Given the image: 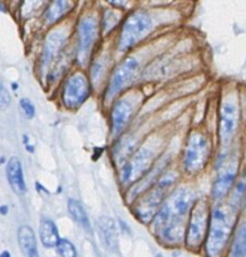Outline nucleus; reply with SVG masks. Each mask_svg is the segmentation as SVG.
<instances>
[{"instance_id": "nucleus-3", "label": "nucleus", "mask_w": 246, "mask_h": 257, "mask_svg": "<svg viewBox=\"0 0 246 257\" xmlns=\"http://www.w3.org/2000/svg\"><path fill=\"white\" fill-rule=\"evenodd\" d=\"M176 178H177L176 173L173 172H168L161 176L157 185L155 187L152 186V188L143 196L142 200L136 206L135 213L138 220H141L142 222H150L155 217L156 212L165 200L166 193L170 190L171 186L176 182Z\"/></svg>"}, {"instance_id": "nucleus-14", "label": "nucleus", "mask_w": 246, "mask_h": 257, "mask_svg": "<svg viewBox=\"0 0 246 257\" xmlns=\"http://www.w3.org/2000/svg\"><path fill=\"white\" fill-rule=\"evenodd\" d=\"M7 177L10 183V187L13 188L18 195H24L27 192V186H25L24 175H23L22 163L17 157L10 158L7 165Z\"/></svg>"}, {"instance_id": "nucleus-23", "label": "nucleus", "mask_w": 246, "mask_h": 257, "mask_svg": "<svg viewBox=\"0 0 246 257\" xmlns=\"http://www.w3.org/2000/svg\"><path fill=\"white\" fill-rule=\"evenodd\" d=\"M118 20H119V17H118L117 13H114L113 10H107L104 18H103V30H104V33L112 30L118 24Z\"/></svg>"}, {"instance_id": "nucleus-18", "label": "nucleus", "mask_w": 246, "mask_h": 257, "mask_svg": "<svg viewBox=\"0 0 246 257\" xmlns=\"http://www.w3.org/2000/svg\"><path fill=\"white\" fill-rule=\"evenodd\" d=\"M40 240L42 243L48 248H53L57 246L58 241H59V235H58V230L55 227L54 222L50 220H42L40 222Z\"/></svg>"}, {"instance_id": "nucleus-28", "label": "nucleus", "mask_w": 246, "mask_h": 257, "mask_svg": "<svg viewBox=\"0 0 246 257\" xmlns=\"http://www.w3.org/2000/svg\"><path fill=\"white\" fill-rule=\"evenodd\" d=\"M4 7H3V4H2V3H0V12H4Z\"/></svg>"}, {"instance_id": "nucleus-22", "label": "nucleus", "mask_w": 246, "mask_h": 257, "mask_svg": "<svg viewBox=\"0 0 246 257\" xmlns=\"http://www.w3.org/2000/svg\"><path fill=\"white\" fill-rule=\"evenodd\" d=\"M55 248H57L58 255H60V256L74 257L75 255H77L74 245H73L72 242H69L68 240H65V238H59V241H58Z\"/></svg>"}, {"instance_id": "nucleus-15", "label": "nucleus", "mask_w": 246, "mask_h": 257, "mask_svg": "<svg viewBox=\"0 0 246 257\" xmlns=\"http://www.w3.org/2000/svg\"><path fill=\"white\" fill-rule=\"evenodd\" d=\"M98 231H99V236L104 247L109 251L117 250L118 232L114 221L109 217H102L98 221Z\"/></svg>"}, {"instance_id": "nucleus-9", "label": "nucleus", "mask_w": 246, "mask_h": 257, "mask_svg": "<svg viewBox=\"0 0 246 257\" xmlns=\"http://www.w3.org/2000/svg\"><path fill=\"white\" fill-rule=\"evenodd\" d=\"M89 92L90 88L87 78L77 73L65 82L64 89H63V102L65 107L70 109L78 108L87 100V98L89 97Z\"/></svg>"}, {"instance_id": "nucleus-7", "label": "nucleus", "mask_w": 246, "mask_h": 257, "mask_svg": "<svg viewBox=\"0 0 246 257\" xmlns=\"http://www.w3.org/2000/svg\"><path fill=\"white\" fill-rule=\"evenodd\" d=\"M207 217L208 211L205 201L200 200L193 203L187 236H186V242L190 248H197L202 242L207 227Z\"/></svg>"}, {"instance_id": "nucleus-16", "label": "nucleus", "mask_w": 246, "mask_h": 257, "mask_svg": "<svg viewBox=\"0 0 246 257\" xmlns=\"http://www.w3.org/2000/svg\"><path fill=\"white\" fill-rule=\"evenodd\" d=\"M65 39H67V37H65V33L63 30H55V32L50 33L48 35L44 49H43V62H44V64H49L57 57V54L64 45Z\"/></svg>"}, {"instance_id": "nucleus-10", "label": "nucleus", "mask_w": 246, "mask_h": 257, "mask_svg": "<svg viewBox=\"0 0 246 257\" xmlns=\"http://www.w3.org/2000/svg\"><path fill=\"white\" fill-rule=\"evenodd\" d=\"M98 35V23L94 17H85L78 27V60L80 64L88 62L92 47Z\"/></svg>"}, {"instance_id": "nucleus-27", "label": "nucleus", "mask_w": 246, "mask_h": 257, "mask_svg": "<svg viewBox=\"0 0 246 257\" xmlns=\"http://www.w3.org/2000/svg\"><path fill=\"white\" fill-rule=\"evenodd\" d=\"M0 213H2V215H7L8 213L7 206H2V207H0Z\"/></svg>"}, {"instance_id": "nucleus-24", "label": "nucleus", "mask_w": 246, "mask_h": 257, "mask_svg": "<svg viewBox=\"0 0 246 257\" xmlns=\"http://www.w3.org/2000/svg\"><path fill=\"white\" fill-rule=\"evenodd\" d=\"M20 107H22V110L24 112V114L27 115V118H29L30 119V118L34 117L35 108L29 99H27V98H23V99L20 100Z\"/></svg>"}, {"instance_id": "nucleus-6", "label": "nucleus", "mask_w": 246, "mask_h": 257, "mask_svg": "<svg viewBox=\"0 0 246 257\" xmlns=\"http://www.w3.org/2000/svg\"><path fill=\"white\" fill-rule=\"evenodd\" d=\"M155 156V147L146 146L138 150L132 158L123 166L122 173H120V181L122 183H130L142 178L143 175L150 168V165L153 161Z\"/></svg>"}, {"instance_id": "nucleus-1", "label": "nucleus", "mask_w": 246, "mask_h": 257, "mask_svg": "<svg viewBox=\"0 0 246 257\" xmlns=\"http://www.w3.org/2000/svg\"><path fill=\"white\" fill-rule=\"evenodd\" d=\"M193 193L188 188L176 190L153 217V230L167 243L175 245L183 240V225L193 206Z\"/></svg>"}, {"instance_id": "nucleus-11", "label": "nucleus", "mask_w": 246, "mask_h": 257, "mask_svg": "<svg viewBox=\"0 0 246 257\" xmlns=\"http://www.w3.org/2000/svg\"><path fill=\"white\" fill-rule=\"evenodd\" d=\"M236 170H237V163L235 158L222 161V163L218 166L217 177L212 188V196L215 200H222L227 195L235 181Z\"/></svg>"}, {"instance_id": "nucleus-29", "label": "nucleus", "mask_w": 246, "mask_h": 257, "mask_svg": "<svg viewBox=\"0 0 246 257\" xmlns=\"http://www.w3.org/2000/svg\"><path fill=\"white\" fill-rule=\"evenodd\" d=\"M2 256H9V252H4V253H2Z\"/></svg>"}, {"instance_id": "nucleus-4", "label": "nucleus", "mask_w": 246, "mask_h": 257, "mask_svg": "<svg viewBox=\"0 0 246 257\" xmlns=\"http://www.w3.org/2000/svg\"><path fill=\"white\" fill-rule=\"evenodd\" d=\"M152 30V20L150 15L143 10H138L131 14L125 22L120 32L118 48L120 52L131 49L138 42L145 39Z\"/></svg>"}, {"instance_id": "nucleus-2", "label": "nucleus", "mask_w": 246, "mask_h": 257, "mask_svg": "<svg viewBox=\"0 0 246 257\" xmlns=\"http://www.w3.org/2000/svg\"><path fill=\"white\" fill-rule=\"evenodd\" d=\"M233 225L232 211L225 206H216L212 211L210 222V232L207 238V253L217 256L222 252L230 237Z\"/></svg>"}, {"instance_id": "nucleus-8", "label": "nucleus", "mask_w": 246, "mask_h": 257, "mask_svg": "<svg viewBox=\"0 0 246 257\" xmlns=\"http://www.w3.org/2000/svg\"><path fill=\"white\" fill-rule=\"evenodd\" d=\"M138 68L140 65L136 58H127L125 62H122L115 68L108 84L107 93H105L107 99L117 95L120 90L127 88L135 80V78L137 77Z\"/></svg>"}, {"instance_id": "nucleus-19", "label": "nucleus", "mask_w": 246, "mask_h": 257, "mask_svg": "<svg viewBox=\"0 0 246 257\" xmlns=\"http://www.w3.org/2000/svg\"><path fill=\"white\" fill-rule=\"evenodd\" d=\"M72 8V2L70 0H53L52 4L48 8L45 13V20L48 23H55L59 20L63 15L67 14Z\"/></svg>"}, {"instance_id": "nucleus-30", "label": "nucleus", "mask_w": 246, "mask_h": 257, "mask_svg": "<svg viewBox=\"0 0 246 257\" xmlns=\"http://www.w3.org/2000/svg\"><path fill=\"white\" fill-rule=\"evenodd\" d=\"M245 201H246V197H245Z\"/></svg>"}, {"instance_id": "nucleus-13", "label": "nucleus", "mask_w": 246, "mask_h": 257, "mask_svg": "<svg viewBox=\"0 0 246 257\" xmlns=\"http://www.w3.org/2000/svg\"><path fill=\"white\" fill-rule=\"evenodd\" d=\"M132 112L133 107L130 100L120 99L115 103L112 109V127L114 135L122 132L123 128L128 123V120L131 119Z\"/></svg>"}, {"instance_id": "nucleus-5", "label": "nucleus", "mask_w": 246, "mask_h": 257, "mask_svg": "<svg viewBox=\"0 0 246 257\" xmlns=\"http://www.w3.org/2000/svg\"><path fill=\"white\" fill-rule=\"evenodd\" d=\"M210 155V143L201 133H192L188 138L183 163L188 172L196 173L205 167Z\"/></svg>"}, {"instance_id": "nucleus-26", "label": "nucleus", "mask_w": 246, "mask_h": 257, "mask_svg": "<svg viewBox=\"0 0 246 257\" xmlns=\"http://www.w3.org/2000/svg\"><path fill=\"white\" fill-rule=\"evenodd\" d=\"M109 4L114 5V7H125L128 3V0H107Z\"/></svg>"}, {"instance_id": "nucleus-17", "label": "nucleus", "mask_w": 246, "mask_h": 257, "mask_svg": "<svg viewBox=\"0 0 246 257\" xmlns=\"http://www.w3.org/2000/svg\"><path fill=\"white\" fill-rule=\"evenodd\" d=\"M18 242H19L20 250L25 256L35 257L38 256L37 241H35L34 231L29 226H22L18 231Z\"/></svg>"}, {"instance_id": "nucleus-25", "label": "nucleus", "mask_w": 246, "mask_h": 257, "mask_svg": "<svg viewBox=\"0 0 246 257\" xmlns=\"http://www.w3.org/2000/svg\"><path fill=\"white\" fill-rule=\"evenodd\" d=\"M10 104V94L2 84H0V109H5Z\"/></svg>"}, {"instance_id": "nucleus-21", "label": "nucleus", "mask_w": 246, "mask_h": 257, "mask_svg": "<svg viewBox=\"0 0 246 257\" xmlns=\"http://www.w3.org/2000/svg\"><path fill=\"white\" fill-rule=\"evenodd\" d=\"M68 211H69L70 216H72L73 220L75 221L77 223H79L82 227L84 228H89V220H88V216L85 213L84 208L82 207L79 202L74 200H69L68 202Z\"/></svg>"}, {"instance_id": "nucleus-20", "label": "nucleus", "mask_w": 246, "mask_h": 257, "mask_svg": "<svg viewBox=\"0 0 246 257\" xmlns=\"http://www.w3.org/2000/svg\"><path fill=\"white\" fill-rule=\"evenodd\" d=\"M231 256L246 257V222L242 223L236 232L231 247Z\"/></svg>"}, {"instance_id": "nucleus-12", "label": "nucleus", "mask_w": 246, "mask_h": 257, "mask_svg": "<svg viewBox=\"0 0 246 257\" xmlns=\"http://www.w3.org/2000/svg\"><path fill=\"white\" fill-rule=\"evenodd\" d=\"M238 112L237 105L233 100H225L220 112V138L223 146H227L232 141L237 127Z\"/></svg>"}]
</instances>
